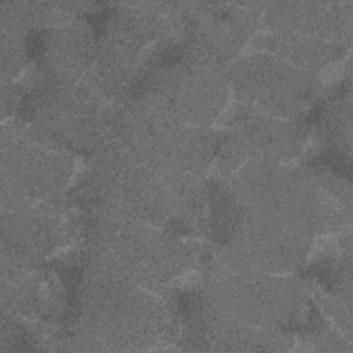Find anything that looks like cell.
Instances as JSON below:
<instances>
[{
  "label": "cell",
  "mask_w": 353,
  "mask_h": 353,
  "mask_svg": "<svg viewBox=\"0 0 353 353\" xmlns=\"http://www.w3.org/2000/svg\"><path fill=\"white\" fill-rule=\"evenodd\" d=\"M76 215L61 199L3 204V261L34 269L77 233Z\"/></svg>",
  "instance_id": "cell-9"
},
{
  "label": "cell",
  "mask_w": 353,
  "mask_h": 353,
  "mask_svg": "<svg viewBox=\"0 0 353 353\" xmlns=\"http://www.w3.org/2000/svg\"><path fill=\"white\" fill-rule=\"evenodd\" d=\"M77 335L103 345H146L167 342L176 330L164 294L105 274L88 272Z\"/></svg>",
  "instance_id": "cell-3"
},
{
  "label": "cell",
  "mask_w": 353,
  "mask_h": 353,
  "mask_svg": "<svg viewBox=\"0 0 353 353\" xmlns=\"http://www.w3.org/2000/svg\"><path fill=\"white\" fill-rule=\"evenodd\" d=\"M223 134L215 167L228 175L250 160L288 163L307 145V134L296 120L276 117L236 102L222 117Z\"/></svg>",
  "instance_id": "cell-7"
},
{
  "label": "cell",
  "mask_w": 353,
  "mask_h": 353,
  "mask_svg": "<svg viewBox=\"0 0 353 353\" xmlns=\"http://www.w3.org/2000/svg\"><path fill=\"white\" fill-rule=\"evenodd\" d=\"M113 101L92 76L72 83H54L40 98L28 132L37 141L69 152L98 146L112 114Z\"/></svg>",
  "instance_id": "cell-5"
},
{
  "label": "cell",
  "mask_w": 353,
  "mask_h": 353,
  "mask_svg": "<svg viewBox=\"0 0 353 353\" xmlns=\"http://www.w3.org/2000/svg\"><path fill=\"white\" fill-rule=\"evenodd\" d=\"M90 270L164 294L196 263L193 245L174 232L99 214L88 240Z\"/></svg>",
  "instance_id": "cell-2"
},
{
  "label": "cell",
  "mask_w": 353,
  "mask_h": 353,
  "mask_svg": "<svg viewBox=\"0 0 353 353\" xmlns=\"http://www.w3.org/2000/svg\"><path fill=\"white\" fill-rule=\"evenodd\" d=\"M97 46L90 26L77 18L51 29L46 63L54 83L79 81L94 66Z\"/></svg>",
  "instance_id": "cell-13"
},
{
  "label": "cell",
  "mask_w": 353,
  "mask_h": 353,
  "mask_svg": "<svg viewBox=\"0 0 353 353\" xmlns=\"http://www.w3.org/2000/svg\"><path fill=\"white\" fill-rule=\"evenodd\" d=\"M265 30L292 33L349 47L352 1H285L255 4Z\"/></svg>",
  "instance_id": "cell-11"
},
{
  "label": "cell",
  "mask_w": 353,
  "mask_h": 353,
  "mask_svg": "<svg viewBox=\"0 0 353 353\" xmlns=\"http://www.w3.org/2000/svg\"><path fill=\"white\" fill-rule=\"evenodd\" d=\"M330 130L332 134L342 139L347 146L350 145V98L341 95L330 108L328 117Z\"/></svg>",
  "instance_id": "cell-14"
},
{
  "label": "cell",
  "mask_w": 353,
  "mask_h": 353,
  "mask_svg": "<svg viewBox=\"0 0 353 353\" xmlns=\"http://www.w3.org/2000/svg\"><path fill=\"white\" fill-rule=\"evenodd\" d=\"M223 176L232 208L274 219L312 239L343 229L350 219L342 183L320 172L250 160Z\"/></svg>",
  "instance_id": "cell-1"
},
{
  "label": "cell",
  "mask_w": 353,
  "mask_h": 353,
  "mask_svg": "<svg viewBox=\"0 0 353 353\" xmlns=\"http://www.w3.org/2000/svg\"><path fill=\"white\" fill-rule=\"evenodd\" d=\"M3 199L33 203L61 199L74 174L72 153L55 149L23 131L3 134Z\"/></svg>",
  "instance_id": "cell-8"
},
{
  "label": "cell",
  "mask_w": 353,
  "mask_h": 353,
  "mask_svg": "<svg viewBox=\"0 0 353 353\" xmlns=\"http://www.w3.org/2000/svg\"><path fill=\"white\" fill-rule=\"evenodd\" d=\"M225 70L186 55L153 76L141 99L172 120L210 128L222 120L232 98Z\"/></svg>",
  "instance_id": "cell-6"
},
{
  "label": "cell",
  "mask_w": 353,
  "mask_h": 353,
  "mask_svg": "<svg viewBox=\"0 0 353 353\" xmlns=\"http://www.w3.org/2000/svg\"><path fill=\"white\" fill-rule=\"evenodd\" d=\"M225 74L236 102L288 120L305 114L321 90L316 73L261 50L241 54Z\"/></svg>",
  "instance_id": "cell-4"
},
{
  "label": "cell",
  "mask_w": 353,
  "mask_h": 353,
  "mask_svg": "<svg viewBox=\"0 0 353 353\" xmlns=\"http://www.w3.org/2000/svg\"><path fill=\"white\" fill-rule=\"evenodd\" d=\"M182 12L189 55L222 69L241 55L261 23L255 4L183 3Z\"/></svg>",
  "instance_id": "cell-10"
},
{
  "label": "cell",
  "mask_w": 353,
  "mask_h": 353,
  "mask_svg": "<svg viewBox=\"0 0 353 353\" xmlns=\"http://www.w3.org/2000/svg\"><path fill=\"white\" fill-rule=\"evenodd\" d=\"M61 288L52 274L44 270L3 265V307L10 317L41 319L55 312Z\"/></svg>",
  "instance_id": "cell-12"
}]
</instances>
